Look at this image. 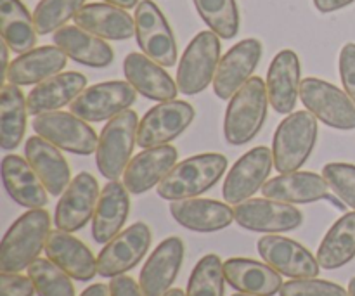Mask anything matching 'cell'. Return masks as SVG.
I'll list each match as a JSON object with an SVG mask.
<instances>
[{"label": "cell", "instance_id": "3", "mask_svg": "<svg viewBox=\"0 0 355 296\" xmlns=\"http://www.w3.org/2000/svg\"><path fill=\"white\" fill-rule=\"evenodd\" d=\"M269 107L267 85L260 76H252L229 101L224 118V137L231 146H245L263 127Z\"/></svg>", "mask_w": 355, "mask_h": 296}, {"label": "cell", "instance_id": "2", "mask_svg": "<svg viewBox=\"0 0 355 296\" xmlns=\"http://www.w3.org/2000/svg\"><path fill=\"white\" fill-rule=\"evenodd\" d=\"M227 170V158L220 153H203L177 163L156 186L159 198L168 201L189 200L207 193Z\"/></svg>", "mask_w": 355, "mask_h": 296}, {"label": "cell", "instance_id": "31", "mask_svg": "<svg viewBox=\"0 0 355 296\" xmlns=\"http://www.w3.org/2000/svg\"><path fill=\"white\" fill-rule=\"evenodd\" d=\"M329 186L324 177L314 172L281 173L267 180L262 187L263 198L290 204H305L324 200Z\"/></svg>", "mask_w": 355, "mask_h": 296}, {"label": "cell", "instance_id": "16", "mask_svg": "<svg viewBox=\"0 0 355 296\" xmlns=\"http://www.w3.org/2000/svg\"><path fill=\"white\" fill-rule=\"evenodd\" d=\"M257 250L263 262L290 279L318 277L321 270L318 259L305 246L284 236H263L257 243Z\"/></svg>", "mask_w": 355, "mask_h": 296}, {"label": "cell", "instance_id": "24", "mask_svg": "<svg viewBox=\"0 0 355 296\" xmlns=\"http://www.w3.org/2000/svg\"><path fill=\"white\" fill-rule=\"evenodd\" d=\"M170 214L177 224L194 232H217L234 222V208L229 203L203 198L172 201Z\"/></svg>", "mask_w": 355, "mask_h": 296}, {"label": "cell", "instance_id": "18", "mask_svg": "<svg viewBox=\"0 0 355 296\" xmlns=\"http://www.w3.org/2000/svg\"><path fill=\"white\" fill-rule=\"evenodd\" d=\"M184 262L182 239L172 236L156 246L139 276V284L146 296H163L172 290Z\"/></svg>", "mask_w": 355, "mask_h": 296}, {"label": "cell", "instance_id": "4", "mask_svg": "<svg viewBox=\"0 0 355 296\" xmlns=\"http://www.w3.org/2000/svg\"><path fill=\"white\" fill-rule=\"evenodd\" d=\"M319 135L318 118L311 111H295L277 127L272 139L274 166L279 173L300 170L311 158Z\"/></svg>", "mask_w": 355, "mask_h": 296}, {"label": "cell", "instance_id": "5", "mask_svg": "<svg viewBox=\"0 0 355 296\" xmlns=\"http://www.w3.org/2000/svg\"><path fill=\"white\" fill-rule=\"evenodd\" d=\"M137 113L127 110L111 118L101 130L96 165L104 179L118 180L123 177L125 168L130 163L132 151L137 144Z\"/></svg>", "mask_w": 355, "mask_h": 296}, {"label": "cell", "instance_id": "34", "mask_svg": "<svg viewBox=\"0 0 355 296\" xmlns=\"http://www.w3.org/2000/svg\"><path fill=\"white\" fill-rule=\"evenodd\" d=\"M0 33L14 54L30 52L37 44L33 16L21 0H0Z\"/></svg>", "mask_w": 355, "mask_h": 296}, {"label": "cell", "instance_id": "12", "mask_svg": "<svg viewBox=\"0 0 355 296\" xmlns=\"http://www.w3.org/2000/svg\"><path fill=\"white\" fill-rule=\"evenodd\" d=\"M194 114L196 111L186 101L173 99L156 104L139 121V148L149 149L168 144L193 123Z\"/></svg>", "mask_w": 355, "mask_h": 296}, {"label": "cell", "instance_id": "45", "mask_svg": "<svg viewBox=\"0 0 355 296\" xmlns=\"http://www.w3.org/2000/svg\"><path fill=\"white\" fill-rule=\"evenodd\" d=\"M355 0H314V6L319 12H335V10L343 9V7L350 6Z\"/></svg>", "mask_w": 355, "mask_h": 296}, {"label": "cell", "instance_id": "1", "mask_svg": "<svg viewBox=\"0 0 355 296\" xmlns=\"http://www.w3.org/2000/svg\"><path fill=\"white\" fill-rule=\"evenodd\" d=\"M51 234V217L44 208L21 215L6 232L0 245V272H21L28 269Z\"/></svg>", "mask_w": 355, "mask_h": 296}, {"label": "cell", "instance_id": "26", "mask_svg": "<svg viewBox=\"0 0 355 296\" xmlns=\"http://www.w3.org/2000/svg\"><path fill=\"white\" fill-rule=\"evenodd\" d=\"M130 211V196L123 182L110 180L101 191L96 214L92 218V238L99 245H106L120 234Z\"/></svg>", "mask_w": 355, "mask_h": 296}, {"label": "cell", "instance_id": "25", "mask_svg": "<svg viewBox=\"0 0 355 296\" xmlns=\"http://www.w3.org/2000/svg\"><path fill=\"white\" fill-rule=\"evenodd\" d=\"M24 156L52 196H61L71 184V170L66 158L61 155L59 148L40 135L28 137L24 144Z\"/></svg>", "mask_w": 355, "mask_h": 296}, {"label": "cell", "instance_id": "29", "mask_svg": "<svg viewBox=\"0 0 355 296\" xmlns=\"http://www.w3.org/2000/svg\"><path fill=\"white\" fill-rule=\"evenodd\" d=\"M83 89H87L85 75L78 71L58 73V75L38 83L28 94V113L31 116H38V114L61 110V107L71 104Z\"/></svg>", "mask_w": 355, "mask_h": 296}, {"label": "cell", "instance_id": "44", "mask_svg": "<svg viewBox=\"0 0 355 296\" xmlns=\"http://www.w3.org/2000/svg\"><path fill=\"white\" fill-rule=\"evenodd\" d=\"M110 293L111 296H146L141 284H137L130 276H125V274L111 279Z\"/></svg>", "mask_w": 355, "mask_h": 296}, {"label": "cell", "instance_id": "14", "mask_svg": "<svg viewBox=\"0 0 355 296\" xmlns=\"http://www.w3.org/2000/svg\"><path fill=\"white\" fill-rule=\"evenodd\" d=\"M236 224L243 229L253 232H269V234H279V232H290L304 224V214L293 204L283 203V201L269 200H246L236 204L234 208Z\"/></svg>", "mask_w": 355, "mask_h": 296}, {"label": "cell", "instance_id": "52", "mask_svg": "<svg viewBox=\"0 0 355 296\" xmlns=\"http://www.w3.org/2000/svg\"><path fill=\"white\" fill-rule=\"evenodd\" d=\"M232 296H253V295H245V293H236V295H232Z\"/></svg>", "mask_w": 355, "mask_h": 296}, {"label": "cell", "instance_id": "40", "mask_svg": "<svg viewBox=\"0 0 355 296\" xmlns=\"http://www.w3.org/2000/svg\"><path fill=\"white\" fill-rule=\"evenodd\" d=\"M322 177L329 189L355 211V165L350 163H328L322 168Z\"/></svg>", "mask_w": 355, "mask_h": 296}, {"label": "cell", "instance_id": "39", "mask_svg": "<svg viewBox=\"0 0 355 296\" xmlns=\"http://www.w3.org/2000/svg\"><path fill=\"white\" fill-rule=\"evenodd\" d=\"M87 0H40L35 7L33 21L38 35L55 33L85 6Z\"/></svg>", "mask_w": 355, "mask_h": 296}, {"label": "cell", "instance_id": "11", "mask_svg": "<svg viewBox=\"0 0 355 296\" xmlns=\"http://www.w3.org/2000/svg\"><path fill=\"white\" fill-rule=\"evenodd\" d=\"M151 229L144 222H135L130 227L121 231L120 234L114 236L110 243L104 245L97 256V274L101 277H113L121 276L128 272L148 253L151 246Z\"/></svg>", "mask_w": 355, "mask_h": 296}, {"label": "cell", "instance_id": "22", "mask_svg": "<svg viewBox=\"0 0 355 296\" xmlns=\"http://www.w3.org/2000/svg\"><path fill=\"white\" fill-rule=\"evenodd\" d=\"M2 182L7 194L19 207L37 210L49 203V191L33 166L23 156L7 155L2 159Z\"/></svg>", "mask_w": 355, "mask_h": 296}, {"label": "cell", "instance_id": "38", "mask_svg": "<svg viewBox=\"0 0 355 296\" xmlns=\"http://www.w3.org/2000/svg\"><path fill=\"white\" fill-rule=\"evenodd\" d=\"M28 277L33 281L38 296H75L69 274L49 259H37L28 267Z\"/></svg>", "mask_w": 355, "mask_h": 296}, {"label": "cell", "instance_id": "48", "mask_svg": "<svg viewBox=\"0 0 355 296\" xmlns=\"http://www.w3.org/2000/svg\"><path fill=\"white\" fill-rule=\"evenodd\" d=\"M107 3H113V6L121 7V9H134L139 6V0H104Z\"/></svg>", "mask_w": 355, "mask_h": 296}, {"label": "cell", "instance_id": "30", "mask_svg": "<svg viewBox=\"0 0 355 296\" xmlns=\"http://www.w3.org/2000/svg\"><path fill=\"white\" fill-rule=\"evenodd\" d=\"M68 61V55L58 45H44L31 49L30 52L19 54L7 69L9 83L14 85H38L44 80L62 71Z\"/></svg>", "mask_w": 355, "mask_h": 296}, {"label": "cell", "instance_id": "36", "mask_svg": "<svg viewBox=\"0 0 355 296\" xmlns=\"http://www.w3.org/2000/svg\"><path fill=\"white\" fill-rule=\"evenodd\" d=\"M198 14L210 31L231 40L239 31V10L236 0H193Z\"/></svg>", "mask_w": 355, "mask_h": 296}, {"label": "cell", "instance_id": "37", "mask_svg": "<svg viewBox=\"0 0 355 296\" xmlns=\"http://www.w3.org/2000/svg\"><path fill=\"white\" fill-rule=\"evenodd\" d=\"M224 263L218 255H205L193 269L187 283V296H224L225 291Z\"/></svg>", "mask_w": 355, "mask_h": 296}, {"label": "cell", "instance_id": "46", "mask_svg": "<svg viewBox=\"0 0 355 296\" xmlns=\"http://www.w3.org/2000/svg\"><path fill=\"white\" fill-rule=\"evenodd\" d=\"M80 296H111L110 286H106V284H103V283L92 284V286L87 288V290L83 291Z\"/></svg>", "mask_w": 355, "mask_h": 296}, {"label": "cell", "instance_id": "28", "mask_svg": "<svg viewBox=\"0 0 355 296\" xmlns=\"http://www.w3.org/2000/svg\"><path fill=\"white\" fill-rule=\"evenodd\" d=\"M225 281L238 293L274 296L283 288V279L269 263L252 259H229L224 262Z\"/></svg>", "mask_w": 355, "mask_h": 296}, {"label": "cell", "instance_id": "21", "mask_svg": "<svg viewBox=\"0 0 355 296\" xmlns=\"http://www.w3.org/2000/svg\"><path fill=\"white\" fill-rule=\"evenodd\" d=\"M177 149L165 144L149 148L130 159L123 173V184L130 194H144L158 186L175 166Z\"/></svg>", "mask_w": 355, "mask_h": 296}, {"label": "cell", "instance_id": "27", "mask_svg": "<svg viewBox=\"0 0 355 296\" xmlns=\"http://www.w3.org/2000/svg\"><path fill=\"white\" fill-rule=\"evenodd\" d=\"M52 42L69 59L89 68H106L114 59L113 49L107 42H104V38L76 24H66L59 28L52 37Z\"/></svg>", "mask_w": 355, "mask_h": 296}, {"label": "cell", "instance_id": "32", "mask_svg": "<svg viewBox=\"0 0 355 296\" xmlns=\"http://www.w3.org/2000/svg\"><path fill=\"white\" fill-rule=\"evenodd\" d=\"M76 26L106 40H128L135 35V19L113 3H87L75 17Z\"/></svg>", "mask_w": 355, "mask_h": 296}, {"label": "cell", "instance_id": "50", "mask_svg": "<svg viewBox=\"0 0 355 296\" xmlns=\"http://www.w3.org/2000/svg\"><path fill=\"white\" fill-rule=\"evenodd\" d=\"M163 296H187L186 293H184L182 290H179V288H173V290H170L168 293L163 295Z\"/></svg>", "mask_w": 355, "mask_h": 296}, {"label": "cell", "instance_id": "33", "mask_svg": "<svg viewBox=\"0 0 355 296\" xmlns=\"http://www.w3.org/2000/svg\"><path fill=\"white\" fill-rule=\"evenodd\" d=\"M355 256V211L345 214L326 232L318 250L321 269L335 270L347 265Z\"/></svg>", "mask_w": 355, "mask_h": 296}, {"label": "cell", "instance_id": "17", "mask_svg": "<svg viewBox=\"0 0 355 296\" xmlns=\"http://www.w3.org/2000/svg\"><path fill=\"white\" fill-rule=\"evenodd\" d=\"M99 186L94 175L82 172L71 180L55 207V227L64 232H76L85 227L96 214Z\"/></svg>", "mask_w": 355, "mask_h": 296}, {"label": "cell", "instance_id": "10", "mask_svg": "<svg viewBox=\"0 0 355 296\" xmlns=\"http://www.w3.org/2000/svg\"><path fill=\"white\" fill-rule=\"evenodd\" d=\"M135 99H137V90L130 83L113 80L83 89L78 97L69 104V111L82 120L99 123L127 111L135 103Z\"/></svg>", "mask_w": 355, "mask_h": 296}, {"label": "cell", "instance_id": "9", "mask_svg": "<svg viewBox=\"0 0 355 296\" xmlns=\"http://www.w3.org/2000/svg\"><path fill=\"white\" fill-rule=\"evenodd\" d=\"M135 38L142 54L165 68L177 64V44L168 21L153 0H141L135 7Z\"/></svg>", "mask_w": 355, "mask_h": 296}, {"label": "cell", "instance_id": "7", "mask_svg": "<svg viewBox=\"0 0 355 296\" xmlns=\"http://www.w3.org/2000/svg\"><path fill=\"white\" fill-rule=\"evenodd\" d=\"M300 101L318 120L336 130H354L355 103L345 90L321 78H305L300 85Z\"/></svg>", "mask_w": 355, "mask_h": 296}, {"label": "cell", "instance_id": "43", "mask_svg": "<svg viewBox=\"0 0 355 296\" xmlns=\"http://www.w3.org/2000/svg\"><path fill=\"white\" fill-rule=\"evenodd\" d=\"M340 78L343 89L355 103V44H345L340 51Z\"/></svg>", "mask_w": 355, "mask_h": 296}, {"label": "cell", "instance_id": "23", "mask_svg": "<svg viewBox=\"0 0 355 296\" xmlns=\"http://www.w3.org/2000/svg\"><path fill=\"white\" fill-rule=\"evenodd\" d=\"M45 255L76 281L85 283L94 279L97 274V260L94 259L90 248L71 236V232L61 229L51 231L45 245Z\"/></svg>", "mask_w": 355, "mask_h": 296}, {"label": "cell", "instance_id": "51", "mask_svg": "<svg viewBox=\"0 0 355 296\" xmlns=\"http://www.w3.org/2000/svg\"><path fill=\"white\" fill-rule=\"evenodd\" d=\"M349 296H355V277H352L349 283Z\"/></svg>", "mask_w": 355, "mask_h": 296}, {"label": "cell", "instance_id": "15", "mask_svg": "<svg viewBox=\"0 0 355 296\" xmlns=\"http://www.w3.org/2000/svg\"><path fill=\"white\" fill-rule=\"evenodd\" d=\"M262 42L257 38H245L232 45L218 62L214 78L215 96L222 101H231V97L252 78L262 59Z\"/></svg>", "mask_w": 355, "mask_h": 296}, {"label": "cell", "instance_id": "6", "mask_svg": "<svg viewBox=\"0 0 355 296\" xmlns=\"http://www.w3.org/2000/svg\"><path fill=\"white\" fill-rule=\"evenodd\" d=\"M220 62V37L214 31H200L184 51L177 68V87L184 96L203 92L215 78Z\"/></svg>", "mask_w": 355, "mask_h": 296}, {"label": "cell", "instance_id": "35", "mask_svg": "<svg viewBox=\"0 0 355 296\" xmlns=\"http://www.w3.org/2000/svg\"><path fill=\"white\" fill-rule=\"evenodd\" d=\"M28 104L19 85L7 83L0 92V148L12 151L23 142Z\"/></svg>", "mask_w": 355, "mask_h": 296}, {"label": "cell", "instance_id": "49", "mask_svg": "<svg viewBox=\"0 0 355 296\" xmlns=\"http://www.w3.org/2000/svg\"><path fill=\"white\" fill-rule=\"evenodd\" d=\"M324 200L328 201L329 204H333V207H335L336 210H340V211H345V210H347V204L343 203V201L340 200V198L336 196V194H329V193H328V196H326Z\"/></svg>", "mask_w": 355, "mask_h": 296}, {"label": "cell", "instance_id": "20", "mask_svg": "<svg viewBox=\"0 0 355 296\" xmlns=\"http://www.w3.org/2000/svg\"><path fill=\"white\" fill-rule=\"evenodd\" d=\"M123 73L127 82L141 96L151 101H173L179 94L177 82L166 73L165 66L158 64L146 54L130 52L123 61Z\"/></svg>", "mask_w": 355, "mask_h": 296}, {"label": "cell", "instance_id": "8", "mask_svg": "<svg viewBox=\"0 0 355 296\" xmlns=\"http://www.w3.org/2000/svg\"><path fill=\"white\" fill-rule=\"evenodd\" d=\"M31 127L37 135L44 137L55 148L73 155L89 156L96 153L99 139L94 128L85 120L73 113L52 111V113L33 116Z\"/></svg>", "mask_w": 355, "mask_h": 296}, {"label": "cell", "instance_id": "47", "mask_svg": "<svg viewBox=\"0 0 355 296\" xmlns=\"http://www.w3.org/2000/svg\"><path fill=\"white\" fill-rule=\"evenodd\" d=\"M9 45L6 44V42L2 40V44H0V62H2V78H6L7 76V69H9L10 62H9Z\"/></svg>", "mask_w": 355, "mask_h": 296}, {"label": "cell", "instance_id": "19", "mask_svg": "<svg viewBox=\"0 0 355 296\" xmlns=\"http://www.w3.org/2000/svg\"><path fill=\"white\" fill-rule=\"evenodd\" d=\"M269 104L279 114H291L300 97V59L291 49L277 52L267 71Z\"/></svg>", "mask_w": 355, "mask_h": 296}, {"label": "cell", "instance_id": "41", "mask_svg": "<svg viewBox=\"0 0 355 296\" xmlns=\"http://www.w3.org/2000/svg\"><path fill=\"white\" fill-rule=\"evenodd\" d=\"M279 296H349V291L331 281L309 277V279H291L284 283Z\"/></svg>", "mask_w": 355, "mask_h": 296}, {"label": "cell", "instance_id": "13", "mask_svg": "<svg viewBox=\"0 0 355 296\" xmlns=\"http://www.w3.org/2000/svg\"><path fill=\"white\" fill-rule=\"evenodd\" d=\"M274 165L272 151L266 146L250 149L229 170L222 186V196L225 203L239 204L250 200L257 191L263 187Z\"/></svg>", "mask_w": 355, "mask_h": 296}, {"label": "cell", "instance_id": "42", "mask_svg": "<svg viewBox=\"0 0 355 296\" xmlns=\"http://www.w3.org/2000/svg\"><path fill=\"white\" fill-rule=\"evenodd\" d=\"M35 284L30 277L19 272L0 274V296H33Z\"/></svg>", "mask_w": 355, "mask_h": 296}]
</instances>
